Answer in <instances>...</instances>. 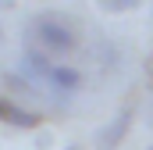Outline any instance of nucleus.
Here are the masks:
<instances>
[{"label": "nucleus", "mask_w": 153, "mask_h": 150, "mask_svg": "<svg viewBox=\"0 0 153 150\" xmlns=\"http://www.w3.org/2000/svg\"><path fill=\"white\" fill-rule=\"evenodd\" d=\"M146 150H153V147H146Z\"/></svg>", "instance_id": "8"}, {"label": "nucleus", "mask_w": 153, "mask_h": 150, "mask_svg": "<svg viewBox=\"0 0 153 150\" xmlns=\"http://www.w3.org/2000/svg\"><path fill=\"white\" fill-rule=\"evenodd\" d=\"M25 36L32 39V46L46 50V54H71L78 46V32H75V25L68 22V14H53V11L36 14L29 22Z\"/></svg>", "instance_id": "1"}, {"label": "nucleus", "mask_w": 153, "mask_h": 150, "mask_svg": "<svg viewBox=\"0 0 153 150\" xmlns=\"http://www.w3.org/2000/svg\"><path fill=\"white\" fill-rule=\"evenodd\" d=\"M46 86H50L53 93H64V97H68V93H75L78 86H82V72H78V68H68V64H53Z\"/></svg>", "instance_id": "5"}, {"label": "nucleus", "mask_w": 153, "mask_h": 150, "mask_svg": "<svg viewBox=\"0 0 153 150\" xmlns=\"http://www.w3.org/2000/svg\"><path fill=\"white\" fill-rule=\"evenodd\" d=\"M132 114H135L132 107H121L114 122L100 129V136H96V147H100V150H117V147H121V140H125V132H128V125H132Z\"/></svg>", "instance_id": "3"}, {"label": "nucleus", "mask_w": 153, "mask_h": 150, "mask_svg": "<svg viewBox=\"0 0 153 150\" xmlns=\"http://www.w3.org/2000/svg\"><path fill=\"white\" fill-rule=\"evenodd\" d=\"M50 72H53L50 54H46V50H39V46H25V54H22V75H29L32 82H43V86H46Z\"/></svg>", "instance_id": "2"}, {"label": "nucleus", "mask_w": 153, "mask_h": 150, "mask_svg": "<svg viewBox=\"0 0 153 150\" xmlns=\"http://www.w3.org/2000/svg\"><path fill=\"white\" fill-rule=\"evenodd\" d=\"M68 150H82V147H68Z\"/></svg>", "instance_id": "7"}, {"label": "nucleus", "mask_w": 153, "mask_h": 150, "mask_svg": "<svg viewBox=\"0 0 153 150\" xmlns=\"http://www.w3.org/2000/svg\"><path fill=\"white\" fill-rule=\"evenodd\" d=\"M0 122H4V125H11V129H36V125H39V114L29 111V107H25V104H18V100L0 97Z\"/></svg>", "instance_id": "4"}, {"label": "nucleus", "mask_w": 153, "mask_h": 150, "mask_svg": "<svg viewBox=\"0 0 153 150\" xmlns=\"http://www.w3.org/2000/svg\"><path fill=\"white\" fill-rule=\"evenodd\" d=\"M103 11H111V14H121V11H132V7H139V0H96Z\"/></svg>", "instance_id": "6"}]
</instances>
